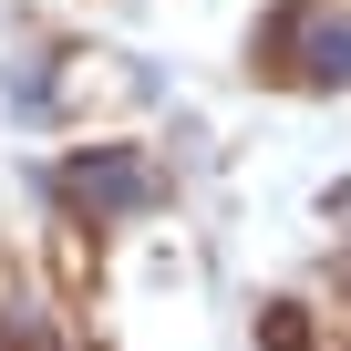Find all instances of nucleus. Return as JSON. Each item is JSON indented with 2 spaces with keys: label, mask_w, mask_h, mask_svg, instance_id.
<instances>
[{
  "label": "nucleus",
  "mask_w": 351,
  "mask_h": 351,
  "mask_svg": "<svg viewBox=\"0 0 351 351\" xmlns=\"http://www.w3.org/2000/svg\"><path fill=\"white\" fill-rule=\"evenodd\" d=\"M300 42H310V73L320 83H351V21H310Z\"/></svg>",
  "instance_id": "f257e3e1"
},
{
  "label": "nucleus",
  "mask_w": 351,
  "mask_h": 351,
  "mask_svg": "<svg viewBox=\"0 0 351 351\" xmlns=\"http://www.w3.org/2000/svg\"><path fill=\"white\" fill-rule=\"evenodd\" d=\"M73 186H83L93 207H134V197H145V165H83Z\"/></svg>",
  "instance_id": "f03ea898"
}]
</instances>
